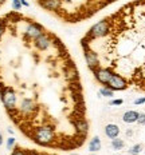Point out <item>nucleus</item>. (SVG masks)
Listing matches in <instances>:
<instances>
[{"label":"nucleus","instance_id":"f257e3e1","mask_svg":"<svg viewBox=\"0 0 145 155\" xmlns=\"http://www.w3.org/2000/svg\"><path fill=\"white\" fill-rule=\"evenodd\" d=\"M107 64L129 88L145 92V0H133L107 16Z\"/></svg>","mask_w":145,"mask_h":155},{"label":"nucleus","instance_id":"f03ea898","mask_svg":"<svg viewBox=\"0 0 145 155\" xmlns=\"http://www.w3.org/2000/svg\"><path fill=\"white\" fill-rule=\"evenodd\" d=\"M109 30H110V23L106 17V19L97 21L93 27H90V30L87 31V33H86V36L83 38V40H86V42H91V40L102 39L109 33Z\"/></svg>","mask_w":145,"mask_h":155},{"label":"nucleus","instance_id":"7ed1b4c3","mask_svg":"<svg viewBox=\"0 0 145 155\" xmlns=\"http://www.w3.org/2000/svg\"><path fill=\"white\" fill-rule=\"evenodd\" d=\"M74 2H77V0H61V3H62V8H61V11L63 10V7H64L66 3H71L73 4ZM114 2H117V0H81V3H82L81 15H82V12L95 14L97 10H100V8H102V7H105V5H107V4H112V3H114Z\"/></svg>","mask_w":145,"mask_h":155},{"label":"nucleus","instance_id":"20e7f679","mask_svg":"<svg viewBox=\"0 0 145 155\" xmlns=\"http://www.w3.org/2000/svg\"><path fill=\"white\" fill-rule=\"evenodd\" d=\"M0 99H2V103L4 106L5 111H7V114L11 115L18 104V96L15 94V91L10 87H0Z\"/></svg>","mask_w":145,"mask_h":155},{"label":"nucleus","instance_id":"39448f33","mask_svg":"<svg viewBox=\"0 0 145 155\" xmlns=\"http://www.w3.org/2000/svg\"><path fill=\"white\" fill-rule=\"evenodd\" d=\"M81 44L83 48V56H85L86 64L90 68L91 71H94L95 68L101 67V62H100V56H98L97 51L94 48H91L89 46V43H86L85 40H81Z\"/></svg>","mask_w":145,"mask_h":155},{"label":"nucleus","instance_id":"423d86ee","mask_svg":"<svg viewBox=\"0 0 145 155\" xmlns=\"http://www.w3.org/2000/svg\"><path fill=\"white\" fill-rule=\"evenodd\" d=\"M44 32V27L42 26L38 21H32L28 20L24 23V28H23V36L27 38L28 40H35L38 36H41Z\"/></svg>","mask_w":145,"mask_h":155},{"label":"nucleus","instance_id":"0eeeda50","mask_svg":"<svg viewBox=\"0 0 145 155\" xmlns=\"http://www.w3.org/2000/svg\"><path fill=\"white\" fill-rule=\"evenodd\" d=\"M106 87H109L110 90H113V91H125V90L129 88L126 80L121 75H118V74H116V72L110 76Z\"/></svg>","mask_w":145,"mask_h":155},{"label":"nucleus","instance_id":"6e6552de","mask_svg":"<svg viewBox=\"0 0 145 155\" xmlns=\"http://www.w3.org/2000/svg\"><path fill=\"white\" fill-rule=\"evenodd\" d=\"M114 74V71L113 70H110L109 67H98V68H95V70L93 71V75H94V79L97 80L100 84H102V86H106L107 84V82H109V79H110V76H112Z\"/></svg>","mask_w":145,"mask_h":155},{"label":"nucleus","instance_id":"1a4fd4ad","mask_svg":"<svg viewBox=\"0 0 145 155\" xmlns=\"http://www.w3.org/2000/svg\"><path fill=\"white\" fill-rule=\"evenodd\" d=\"M105 135L110 139H114L120 135V127L114 123H109V125L105 126Z\"/></svg>","mask_w":145,"mask_h":155},{"label":"nucleus","instance_id":"9d476101","mask_svg":"<svg viewBox=\"0 0 145 155\" xmlns=\"http://www.w3.org/2000/svg\"><path fill=\"white\" fill-rule=\"evenodd\" d=\"M138 116H140L138 111L130 110V111H126L124 115H122V120H124L125 123H134V122H137Z\"/></svg>","mask_w":145,"mask_h":155},{"label":"nucleus","instance_id":"9b49d317","mask_svg":"<svg viewBox=\"0 0 145 155\" xmlns=\"http://www.w3.org/2000/svg\"><path fill=\"white\" fill-rule=\"evenodd\" d=\"M101 146L102 144H101L100 136H94V138L89 142V151H91V153H97V151L101 150Z\"/></svg>","mask_w":145,"mask_h":155},{"label":"nucleus","instance_id":"f8f14e48","mask_svg":"<svg viewBox=\"0 0 145 155\" xmlns=\"http://www.w3.org/2000/svg\"><path fill=\"white\" fill-rule=\"evenodd\" d=\"M124 146H125V142L122 141L121 138H114V139H112V147L114 148V150H122L124 148Z\"/></svg>","mask_w":145,"mask_h":155},{"label":"nucleus","instance_id":"ddd939ff","mask_svg":"<svg viewBox=\"0 0 145 155\" xmlns=\"http://www.w3.org/2000/svg\"><path fill=\"white\" fill-rule=\"evenodd\" d=\"M100 95L104 98H113L114 96V91L113 90H110L109 87H106V86H104L100 90Z\"/></svg>","mask_w":145,"mask_h":155},{"label":"nucleus","instance_id":"4468645a","mask_svg":"<svg viewBox=\"0 0 145 155\" xmlns=\"http://www.w3.org/2000/svg\"><path fill=\"white\" fill-rule=\"evenodd\" d=\"M141 150H143V146H141V144H134L133 147H130L129 154H130V155H138L141 153Z\"/></svg>","mask_w":145,"mask_h":155},{"label":"nucleus","instance_id":"2eb2a0df","mask_svg":"<svg viewBox=\"0 0 145 155\" xmlns=\"http://www.w3.org/2000/svg\"><path fill=\"white\" fill-rule=\"evenodd\" d=\"M4 33H5V20L4 17H0V40L3 39Z\"/></svg>","mask_w":145,"mask_h":155},{"label":"nucleus","instance_id":"dca6fc26","mask_svg":"<svg viewBox=\"0 0 145 155\" xmlns=\"http://www.w3.org/2000/svg\"><path fill=\"white\" fill-rule=\"evenodd\" d=\"M15 144H16V139H15L14 136H10V138L7 139V150H14Z\"/></svg>","mask_w":145,"mask_h":155},{"label":"nucleus","instance_id":"f3484780","mask_svg":"<svg viewBox=\"0 0 145 155\" xmlns=\"http://www.w3.org/2000/svg\"><path fill=\"white\" fill-rule=\"evenodd\" d=\"M11 155H28V150H23V148H20V147H16L12 150Z\"/></svg>","mask_w":145,"mask_h":155},{"label":"nucleus","instance_id":"a211bd4d","mask_svg":"<svg viewBox=\"0 0 145 155\" xmlns=\"http://www.w3.org/2000/svg\"><path fill=\"white\" fill-rule=\"evenodd\" d=\"M23 7L20 3V0H12V8H14V11H20V8Z\"/></svg>","mask_w":145,"mask_h":155},{"label":"nucleus","instance_id":"6ab92c4d","mask_svg":"<svg viewBox=\"0 0 145 155\" xmlns=\"http://www.w3.org/2000/svg\"><path fill=\"white\" fill-rule=\"evenodd\" d=\"M122 103H124V100H122V99H112V100L109 102L110 106H121Z\"/></svg>","mask_w":145,"mask_h":155},{"label":"nucleus","instance_id":"aec40b11","mask_svg":"<svg viewBox=\"0 0 145 155\" xmlns=\"http://www.w3.org/2000/svg\"><path fill=\"white\" fill-rule=\"evenodd\" d=\"M137 123L141 126H145V114H140V116H138V119H137Z\"/></svg>","mask_w":145,"mask_h":155},{"label":"nucleus","instance_id":"412c9836","mask_svg":"<svg viewBox=\"0 0 145 155\" xmlns=\"http://www.w3.org/2000/svg\"><path fill=\"white\" fill-rule=\"evenodd\" d=\"M134 104H144L145 103V96H143V98H138V99H136V100L133 102Z\"/></svg>","mask_w":145,"mask_h":155},{"label":"nucleus","instance_id":"4be33fe9","mask_svg":"<svg viewBox=\"0 0 145 155\" xmlns=\"http://www.w3.org/2000/svg\"><path fill=\"white\" fill-rule=\"evenodd\" d=\"M20 3H21V5H24V7H30V4L26 2V0H20Z\"/></svg>","mask_w":145,"mask_h":155},{"label":"nucleus","instance_id":"5701e85b","mask_svg":"<svg viewBox=\"0 0 145 155\" xmlns=\"http://www.w3.org/2000/svg\"><path fill=\"white\" fill-rule=\"evenodd\" d=\"M3 142H4V138H3V134L0 132V146H3Z\"/></svg>","mask_w":145,"mask_h":155},{"label":"nucleus","instance_id":"b1692460","mask_svg":"<svg viewBox=\"0 0 145 155\" xmlns=\"http://www.w3.org/2000/svg\"><path fill=\"white\" fill-rule=\"evenodd\" d=\"M4 3H5V0H0V7H2V5L4 4Z\"/></svg>","mask_w":145,"mask_h":155},{"label":"nucleus","instance_id":"393cba45","mask_svg":"<svg viewBox=\"0 0 145 155\" xmlns=\"http://www.w3.org/2000/svg\"><path fill=\"white\" fill-rule=\"evenodd\" d=\"M70 155H79V154H70Z\"/></svg>","mask_w":145,"mask_h":155},{"label":"nucleus","instance_id":"a878e982","mask_svg":"<svg viewBox=\"0 0 145 155\" xmlns=\"http://www.w3.org/2000/svg\"><path fill=\"white\" fill-rule=\"evenodd\" d=\"M91 155H95V154H91Z\"/></svg>","mask_w":145,"mask_h":155}]
</instances>
